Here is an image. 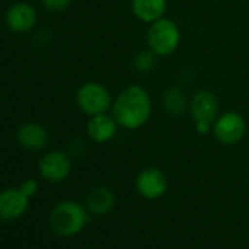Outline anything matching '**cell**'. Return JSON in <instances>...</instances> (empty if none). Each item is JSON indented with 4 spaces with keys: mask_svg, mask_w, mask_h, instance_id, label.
<instances>
[{
    "mask_svg": "<svg viewBox=\"0 0 249 249\" xmlns=\"http://www.w3.org/2000/svg\"><path fill=\"white\" fill-rule=\"evenodd\" d=\"M110 113L122 129L137 131L148 123L153 114L150 92L137 84L124 87L114 98Z\"/></svg>",
    "mask_w": 249,
    "mask_h": 249,
    "instance_id": "cell-1",
    "label": "cell"
},
{
    "mask_svg": "<svg viewBox=\"0 0 249 249\" xmlns=\"http://www.w3.org/2000/svg\"><path fill=\"white\" fill-rule=\"evenodd\" d=\"M89 211L76 201H62L50 213L49 224L53 233L62 237H72L81 233L89 221Z\"/></svg>",
    "mask_w": 249,
    "mask_h": 249,
    "instance_id": "cell-2",
    "label": "cell"
},
{
    "mask_svg": "<svg viewBox=\"0 0 249 249\" xmlns=\"http://www.w3.org/2000/svg\"><path fill=\"white\" fill-rule=\"evenodd\" d=\"M180 40L182 33L179 25L167 17H163L148 25L147 47L153 50L159 57L173 54L179 49Z\"/></svg>",
    "mask_w": 249,
    "mask_h": 249,
    "instance_id": "cell-3",
    "label": "cell"
},
{
    "mask_svg": "<svg viewBox=\"0 0 249 249\" xmlns=\"http://www.w3.org/2000/svg\"><path fill=\"white\" fill-rule=\"evenodd\" d=\"M189 113L199 135H208L220 114V101L210 89H198L189 100Z\"/></svg>",
    "mask_w": 249,
    "mask_h": 249,
    "instance_id": "cell-4",
    "label": "cell"
},
{
    "mask_svg": "<svg viewBox=\"0 0 249 249\" xmlns=\"http://www.w3.org/2000/svg\"><path fill=\"white\" fill-rule=\"evenodd\" d=\"M76 104L87 116L108 113L111 110L113 97L106 85L97 81L84 82L76 91Z\"/></svg>",
    "mask_w": 249,
    "mask_h": 249,
    "instance_id": "cell-5",
    "label": "cell"
},
{
    "mask_svg": "<svg viewBox=\"0 0 249 249\" xmlns=\"http://www.w3.org/2000/svg\"><path fill=\"white\" fill-rule=\"evenodd\" d=\"M248 132V124L245 117L233 110L220 113L213 124L211 134L223 145L239 144Z\"/></svg>",
    "mask_w": 249,
    "mask_h": 249,
    "instance_id": "cell-6",
    "label": "cell"
},
{
    "mask_svg": "<svg viewBox=\"0 0 249 249\" xmlns=\"http://www.w3.org/2000/svg\"><path fill=\"white\" fill-rule=\"evenodd\" d=\"M72 170V160L71 154L66 151L54 150L44 154L38 161V172L40 176L52 183L63 182Z\"/></svg>",
    "mask_w": 249,
    "mask_h": 249,
    "instance_id": "cell-7",
    "label": "cell"
},
{
    "mask_svg": "<svg viewBox=\"0 0 249 249\" xmlns=\"http://www.w3.org/2000/svg\"><path fill=\"white\" fill-rule=\"evenodd\" d=\"M135 188L142 198L154 201V199H160L167 192L169 180L163 170L150 166L138 173L135 179Z\"/></svg>",
    "mask_w": 249,
    "mask_h": 249,
    "instance_id": "cell-8",
    "label": "cell"
},
{
    "mask_svg": "<svg viewBox=\"0 0 249 249\" xmlns=\"http://www.w3.org/2000/svg\"><path fill=\"white\" fill-rule=\"evenodd\" d=\"M30 207V198L19 188H9L0 192V220L14 221L22 217Z\"/></svg>",
    "mask_w": 249,
    "mask_h": 249,
    "instance_id": "cell-9",
    "label": "cell"
},
{
    "mask_svg": "<svg viewBox=\"0 0 249 249\" xmlns=\"http://www.w3.org/2000/svg\"><path fill=\"white\" fill-rule=\"evenodd\" d=\"M119 128L120 126L110 111L101 113V114L89 116L87 122V135L95 144H106L116 137Z\"/></svg>",
    "mask_w": 249,
    "mask_h": 249,
    "instance_id": "cell-10",
    "label": "cell"
},
{
    "mask_svg": "<svg viewBox=\"0 0 249 249\" xmlns=\"http://www.w3.org/2000/svg\"><path fill=\"white\" fill-rule=\"evenodd\" d=\"M6 25L14 33H28L37 24L36 9L24 2L12 5L6 12Z\"/></svg>",
    "mask_w": 249,
    "mask_h": 249,
    "instance_id": "cell-11",
    "label": "cell"
},
{
    "mask_svg": "<svg viewBox=\"0 0 249 249\" xmlns=\"http://www.w3.org/2000/svg\"><path fill=\"white\" fill-rule=\"evenodd\" d=\"M17 140L25 150L40 151L49 144V132L40 123H25L18 129Z\"/></svg>",
    "mask_w": 249,
    "mask_h": 249,
    "instance_id": "cell-12",
    "label": "cell"
},
{
    "mask_svg": "<svg viewBox=\"0 0 249 249\" xmlns=\"http://www.w3.org/2000/svg\"><path fill=\"white\" fill-rule=\"evenodd\" d=\"M131 11L144 24H153L166 17L167 0H131Z\"/></svg>",
    "mask_w": 249,
    "mask_h": 249,
    "instance_id": "cell-13",
    "label": "cell"
},
{
    "mask_svg": "<svg viewBox=\"0 0 249 249\" xmlns=\"http://www.w3.org/2000/svg\"><path fill=\"white\" fill-rule=\"evenodd\" d=\"M116 205V196L114 192L107 186H97L94 188L85 201V207L89 211V214L94 215H104L108 214Z\"/></svg>",
    "mask_w": 249,
    "mask_h": 249,
    "instance_id": "cell-14",
    "label": "cell"
},
{
    "mask_svg": "<svg viewBox=\"0 0 249 249\" xmlns=\"http://www.w3.org/2000/svg\"><path fill=\"white\" fill-rule=\"evenodd\" d=\"M189 97L180 87H170L163 92L161 104L164 111L172 116H182L189 110Z\"/></svg>",
    "mask_w": 249,
    "mask_h": 249,
    "instance_id": "cell-15",
    "label": "cell"
},
{
    "mask_svg": "<svg viewBox=\"0 0 249 249\" xmlns=\"http://www.w3.org/2000/svg\"><path fill=\"white\" fill-rule=\"evenodd\" d=\"M157 59L159 56L150 50L148 47L144 50H140L135 57H134V68L138 73L141 75H148L150 72H153L157 66Z\"/></svg>",
    "mask_w": 249,
    "mask_h": 249,
    "instance_id": "cell-16",
    "label": "cell"
},
{
    "mask_svg": "<svg viewBox=\"0 0 249 249\" xmlns=\"http://www.w3.org/2000/svg\"><path fill=\"white\" fill-rule=\"evenodd\" d=\"M72 0H41V3L44 5L46 9L52 12H62L66 8H69Z\"/></svg>",
    "mask_w": 249,
    "mask_h": 249,
    "instance_id": "cell-17",
    "label": "cell"
},
{
    "mask_svg": "<svg viewBox=\"0 0 249 249\" xmlns=\"http://www.w3.org/2000/svg\"><path fill=\"white\" fill-rule=\"evenodd\" d=\"M19 189H21L28 198H33V196L38 192V183H37V180H34V179H27V180H24V182L21 183Z\"/></svg>",
    "mask_w": 249,
    "mask_h": 249,
    "instance_id": "cell-18",
    "label": "cell"
},
{
    "mask_svg": "<svg viewBox=\"0 0 249 249\" xmlns=\"http://www.w3.org/2000/svg\"><path fill=\"white\" fill-rule=\"evenodd\" d=\"M84 150H85L84 141H82V140H73V141H71V144H69L68 153H69L71 156H79V154H82Z\"/></svg>",
    "mask_w": 249,
    "mask_h": 249,
    "instance_id": "cell-19",
    "label": "cell"
}]
</instances>
